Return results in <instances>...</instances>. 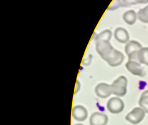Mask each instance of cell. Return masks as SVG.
Returning <instances> with one entry per match:
<instances>
[{
  "mask_svg": "<svg viewBox=\"0 0 148 125\" xmlns=\"http://www.w3.org/2000/svg\"><path fill=\"white\" fill-rule=\"evenodd\" d=\"M108 40L95 41V49L101 57L111 67L120 65L124 60L123 54L113 47Z\"/></svg>",
  "mask_w": 148,
  "mask_h": 125,
  "instance_id": "cell-1",
  "label": "cell"
},
{
  "mask_svg": "<svg viewBox=\"0 0 148 125\" xmlns=\"http://www.w3.org/2000/svg\"><path fill=\"white\" fill-rule=\"evenodd\" d=\"M127 79L124 76H120L113 81L111 85L112 92L119 97H123L127 93Z\"/></svg>",
  "mask_w": 148,
  "mask_h": 125,
  "instance_id": "cell-2",
  "label": "cell"
},
{
  "mask_svg": "<svg viewBox=\"0 0 148 125\" xmlns=\"http://www.w3.org/2000/svg\"><path fill=\"white\" fill-rule=\"evenodd\" d=\"M142 47V45L137 41H130L127 42L125 46L124 50L128 57V60L138 61V53Z\"/></svg>",
  "mask_w": 148,
  "mask_h": 125,
  "instance_id": "cell-3",
  "label": "cell"
},
{
  "mask_svg": "<svg viewBox=\"0 0 148 125\" xmlns=\"http://www.w3.org/2000/svg\"><path fill=\"white\" fill-rule=\"evenodd\" d=\"M145 112L140 107H135L125 116V119L132 124L139 123L144 118Z\"/></svg>",
  "mask_w": 148,
  "mask_h": 125,
  "instance_id": "cell-4",
  "label": "cell"
},
{
  "mask_svg": "<svg viewBox=\"0 0 148 125\" xmlns=\"http://www.w3.org/2000/svg\"><path fill=\"white\" fill-rule=\"evenodd\" d=\"M108 110L112 113H119L121 112L124 108V104L121 99L114 97L110 98L106 104Z\"/></svg>",
  "mask_w": 148,
  "mask_h": 125,
  "instance_id": "cell-5",
  "label": "cell"
},
{
  "mask_svg": "<svg viewBox=\"0 0 148 125\" xmlns=\"http://www.w3.org/2000/svg\"><path fill=\"white\" fill-rule=\"evenodd\" d=\"M125 67L130 72L134 75L143 77L146 74L144 68L138 61L128 60L125 64Z\"/></svg>",
  "mask_w": 148,
  "mask_h": 125,
  "instance_id": "cell-6",
  "label": "cell"
},
{
  "mask_svg": "<svg viewBox=\"0 0 148 125\" xmlns=\"http://www.w3.org/2000/svg\"><path fill=\"white\" fill-rule=\"evenodd\" d=\"M95 92L96 95L100 98H107L112 94L111 85L105 83H100L96 86Z\"/></svg>",
  "mask_w": 148,
  "mask_h": 125,
  "instance_id": "cell-7",
  "label": "cell"
},
{
  "mask_svg": "<svg viewBox=\"0 0 148 125\" xmlns=\"http://www.w3.org/2000/svg\"><path fill=\"white\" fill-rule=\"evenodd\" d=\"M72 116L74 119L79 122L85 120L88 116L87 109L82 105H76L72 108Z\"/></svg>",
  "mask_w": 148,
  "mask_h": 125,
  "instance_id": "cell-8",
  "label": "cell"
},
{
  "mask_svg": "<svg viewBox=\"0 0 148 125\" xmlns=\"http://www.w3.org/2000/svg\"><path fill=\"white\" fill-rule=\"evenodd\" d=\"M108 122V116L99 112L93 113L90 117V125H106Z\"/></svg>",
  "mask_w": 148,
  "mask_h": 125,
  "instance_id": "cell-9",
  "label": "cell"
},
{
  "mask_svg": "<svg viewBox=\"0 0 148 125\" xmlns=\"http://www.w3.org/2000/svg\"><path fill=\"white\" fill-rule=\"evenodd\" d=\"M114 36L118 42L121 43H127L130 38L128 31L122 27H118L114 30Z\"/></svg>",
  "mask_w": 148,
  "mask_h": 125,
  "instance_id": "cell-10",
  "label": "cell"
},
{
  "mask_svg": "<svg viewBox=\"0 0 148 125\" xmlns=\"http://www.w3.org/2000/svg\"><path fill=\"white\" fill-rule=\"evenodd\" d=\"M137 14L133 10H130L125 12L123 16L124 21L129 25L134 24L137 19Z\"/></svg>",
  "mask_w": 148,
  "mask_h": 125,
  "instance_id": "cell-11",
  "label": "cell"
},
{
  "mask_svg": "<svg viewBox=\"0 0 148 125\" xmlns=\"http://www.w3.org/2000/svg\"><path fill=\"white\" fill-rule=\"evenodd\" d=\"M138 61L148 66V47H142L138 53Z\"/></svg>",
  "mask_w": 148,
  "mask_h": 125,
  "instance_id": "cell-12",
  "label": "cell"
},
{
  "mask_svg": "<svg viewBox=\"0 0 148 125\" xmlns=\"http://www.w3.org/2000/svg\"><path fill=\"white\" fill-rule=\"evenodd\" d=\"M139 105L145 113H148V90L141 94L139 100Z\"/></svg>",
  "mask_w": 148,
  "mask_h": 125,
  "instance_id": "cell-13",
  "label": "cell"
},
{
  "mask_svg": "<svg viewBox=\"0 0 148 125\" xmlns=\"http://www.w3.org/2000/svg\"><path fill=\"white\" fill-rule=\"evenodd\" d=\"M137 17L141 22L148 23V5L138 11Z\"/></svg>",
  "mask_w": 148,
  "mask_h": 125,
  "instance_id": "cell-14",
  "label": "cell"
},
{
  "mask_svg": "<svg viewBox=\"0 0 148 125\" xmlns=\"http://www.w3.org/2000/svg\"><path fill=\"white\" fill-rule=\"evenodd\" d=\"M112 37V32L109 30H105L97 34L95 38V41L98 40H108L110 41Z\"/></svg>",
  "mask_w": 148,
  "mask_h": 125,
  "instance_id": "cell-15",
  "label": "cell"
},
{
  "mask_svg": "<svg viewBox=\"0 0 148 125\" xmlns=\"http://www.w3.org/2000/svg\"><path fill=\"white\" fill-rule=\"evenodd\" d=\"M148 0H122L121 6L127 7L138 3H147Z\"/></svg>",
  "mask_w": 148,
  "mask_h": 125,
  "instance_id": "cell-16",
  "label": "cell"
},
{
  "mask_svg": "<svg viewBox=\"0 0 148 125\" xmlns=\"http://www.w3.org/2000/svg\"><path fill=\"white\" fill-rule=\"evenodd\" d=\"M120 6H121V1L120 0H113L109 6L108 9L110 10H113L117 9Z\"/></svg>",
  "mask_w": 148,
  "mask_h": 125,
  "instance_id": "cell-17",
  "label": "cell"
},
{
  "mask_svg": "<svg viewBox=\"0 0 148 125\" xmlns=\"http://www.w3.org/2000/svg\"><path fill=\"white\" fill-rule=\"evenodd\" d=\"M75 125H83V124H80V123H77V124H75Z\"/></svg>",
  "mask_w": 148,
  "mask_h": 125,
  "instance_id": "cell-18",
  "label": "cell"
}]
</instances>
